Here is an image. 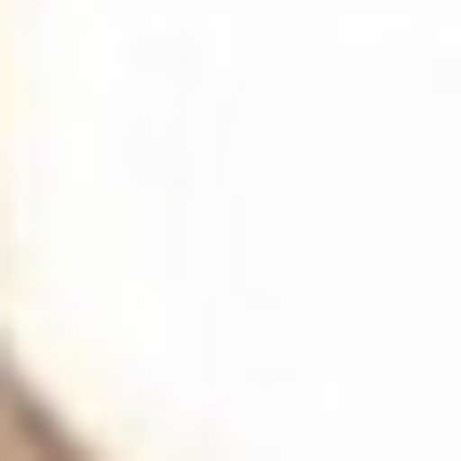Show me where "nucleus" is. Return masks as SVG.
<instances>
[]
</instances>
